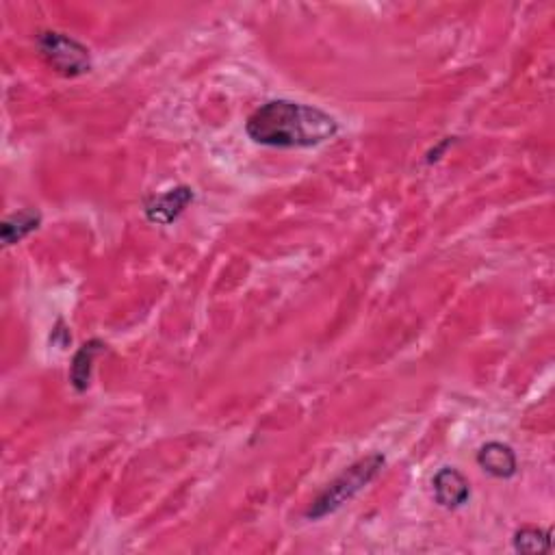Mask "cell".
Segmentation results:
<instances>
[{
    "label": "cell",
    "instance_id": "cell-1",
    "mask_svg": "<svg viewBox=\"0 0 555 555\" xmlns=\"http://www.w3.org/2000/svg\"><path fill=\"white\" fill-rule=\"evenodd\" d=\"M245 133L269 148H313L337 135L339 122L324 109L302 102L269 100L250 115Z\"/></svg>",
    "mask_w": 555,
    "mask_h": 555
},
{
    "label": "cell",
    "instance_id": "cell-2",
    "mask_svg": "<svg viewBox=\"0 0 555 555\" xmlns=\"http://www.w3.org/2000/svg\"><path fill=\"white\" fill-rule=\"evenodd\" d=\"M384 467V456L382 454H371L363 460L354 462L350 469H345L337 480L330 482L324 493H321L315 501L313 506L308 508L306 516L308 519H324V516L337 512L341 506H345L347 501L354 499L360 490H363L373 477H376Z\"/></svg>",
    "mask_w": 555,
    "mask_h": 555
},
{
    "label": "cell",
    "instance_id": "cell-3",
    "mask_svg": "<svg viewBox=\"0 0 555 555\" xmlns=\"http://www.w3.org/2000/svg\"><path fill=\"white\" fill-rule=\"evenodd\" d=\"M42 57L63 76H81L92 70L89 50L74 37L59 31H44L37 35Z\"/></svg>",
    "mask_w": 555,
    "mask_h": 555
},
{
    "label": "cell",
    "instance_id": "cell-4",
    "mask_svg": "<svg viewBox=\"0 0 555 555\" xmlns=\"http://www.w3.org/2000/svg\"><path fill=\"white\" fill-rule=\"evenodd\" d=\"M432 486H434V497L438 501V506H443L447 510L462 508L471 497L469 480L458 469H451V467L438 471L434 475Z\"/></svg>",
    "mask_w": 555,
    "mask_h": 555
},
{
    "label": "cell",
    "instance_id": "cell-5",
    "mask_svg": "<svg viewBox=\"0 0 555 555\" xmlns=\"http://www.w3.org/2000/svg\"><path fill=\"white\" fill-rule=\"evenodd\" d=\"M191 202H193V189L183 185V187L170 189L167 193H161V196H152L150 200H146L144 211L152 224L167 226L172 224L174 219H178V215L183 213Z\"/></svg>",
    "mask_w": 555,
    "mask_h": 555
},
{
    "label": "cell",
    "instance_id": "cell-6",
    "mask_svg": "<svg viewBox=\"0 0 555 555\" xmlns=\"http://www.w3.org/2000/svg\"><path fill=\"white\" fill-rule=\"evenodd\" d=\"M477 464H480L482 471L499 477V480H508V477L516 475V469H519V462H516V454L512 447L497 441L486 443L477 451Z\"/></svg>",
    "mask_w": 555,
    "mask_h": 555
},
{
    "label": "cell",
    "instance_id": "cell-7",
    "mask_svg": "<svg viewBox=\"0 0 555 555\" xmlns=\"http://www.w3.org/2000/svg\"><path fill=\"white\" fill-rule=\"evenodd\" d=\"M102 345L100 341H89L85 343L79 352L74 354V360H72V369H70V382L72 386L79 393L87 391V386H89V380H92V367H94V358L102 352Z\"/></svg>",
    "mask_w": 555,
    "mask_h": 555
},
{
    "label": "cell",
    "instance_id": "cell-8",
    "mask_svg": "<svg viewBox=\"0 0 555 555\" xmlns=\"http://www.w3.org/2000/svg\"><path fill=\"white\" fill-rule=\"evenodd\" d=\"M42 215L37 211H20L14 213L11 217L5 219L3 224V243L5 245H14L18 241H22L27 235L40 226Z\"/></svg>",
    "mask_w": 555,
    "mask_h": 555
},
{
    "label": "cell",
    "instance_id": "cell-9",
    "mask_svg": "<svg viewBox=\"0 0 555 555\" xmlns=\"http://www.w3.org/2000/svg\"><path fill=\"white\" fill-rule=\"evenodd\" d=\"M514 549L521 553L551 551V529L523 527L514 534Z\"/></svg>",
    "mask_w": 555,
    "mask_h": 555
}]
</instances>
